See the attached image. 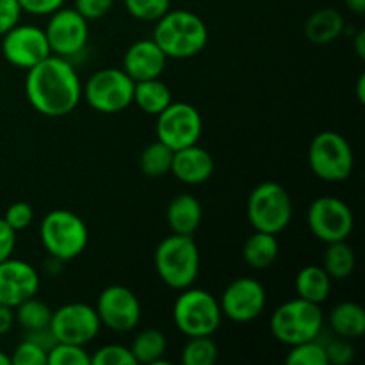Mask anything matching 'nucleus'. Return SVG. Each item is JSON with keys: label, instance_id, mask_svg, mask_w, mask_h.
Returning <instances> with one entry per match:
<instances>
[{"label": "nucleus", "instance_id": "obj_1", "mask_svg": "<svg viewBox=\"0 0 365 365\" xmlns=\"http://www.w3.org/2000/svg\"><path fill=\"white\" fill-rule=\"evenodd\" d=\"M25 95L36 113L61 118L77 109L82 98V84L70 59L50 53L27 70Z\"/></svg>", "mask_w": 365, "mask_h": 365}, {"label": "nucleus", "instance_id": "obj_2", "mask_svg": "<svg viewBox=\"0 0 365 365\" xmlns=\"http://www.w3.org/2000/svg\"><path fill=\"white\" fill-rule=\"evenodd\" d=\"M152 38L168 59H189L207 46L209 29L192 11L170 9L155 21Z\"/></svg>", "mask_w": 365, "mask_h": 365}, {"label": "nucleus", "instance_id": "obj_3", "mask_svg": "<svg viewBox=\"0 0 365 365\" xmlns=\"http://www.w3.org/2000/svg\"><path fill=\"white\" fill-rule=\"evenodd\" d=\"M155 271L164 285L175 291L191 287L200 273V250L192 235L171 234L159 242L153 255Z\"/></svg>", "mask_w": 365, "mask_h": 365}, {"label": "nucleus", "instance_id": "obj_4", "mask_svg": "<svg viewBox=\"0 0 365 365\" xmlns=\"http://www.w3.org/2000/svg\"><path fill=\"white\" fill-rule=\"evenodd\" d=\"M324 314L321 305L303 298H292L282 303L273 312L269 328L273 337L285 346L319 339L323 334Z\"/></svg>", "mask_w": 365, "mask_h": 365}, {"label": "nucleus", "instance_id": "obj_5", "mask_svg": "<svg viewBox=\"0 0 365 365\" xmlns=\"http://www.w3.org/2000/svg\"><path fill=\"white\" fill-rule=\"evenodd\" d=\"M39 237L48 257L68 262L81 255L89 241L84 220L73 210L53 209L41 220Z\"/></svg>", "mask_w": 365, "mask_h": 365}, {"label": "nucleus", "instance_id": "obj_6", "mask_svg": "<svg viewBox=\"0 0 365 365\" xmlns=\"http://www.w3.org/2000/svg\"><path fill=\"white\" fill-rule=\"evenodd\" d=\"M220 299L205 289L187 287L173 303V323L185 337H212L221 327Z\"/></svg>", "mask_w": 365, "mask_h": 365}, {"label": "nucleus", "instance_id": "obj_7", "mask_svg": "<svg viewBox=\"0 0 365 365\" xmlns=\"http://www.w3.org/2000/svg\"><path fill=\"white\" fill-rule=\"evenodd\" d=\"M246 214L253 230L278 235L291 225L292 198L278 182H262L250 192Z\"/></svg>", "mask_w": 365, "mask_h": 365}, {"label": "nucleus", "instance_id": "obj_8", "mask_svg": "<svg viewBox=\"0 0 365 365\" xmlns=\"http://www.w3.org/2000/svg\"><path fill=\"white\" fill-rule=\"evenodd\" d=\"M309 166L317 178L324 182H344L355 168V153L342 134L323 130L309 145Z\"/></svg>", "mask_w": 365, "mask_h": 365}, {"label": "nucleus", "instance_id": "obj_9", "mask_svg": "<svg viewBox=\"0 0 365 365\" xmlns=\"http://www.w3.org/2000/svg\"><path fill=\"white\" fill-rule=\"evenodd\" d=\"M134 84L121 68H103L86 81L82 96L96 113L118 114L132 106Z\"/></svg>", "mask_w": 365, "mask_h": 365}, {"label": "nucleus", "instance_id": "obj_10", "mask_svg": "<svg viewBox=\"0 0 365 365\" xmlns=\"http://www.w3.org/2000/svg\"><path fill=\"white\" fill-rule=\"evenodd\" d=\"M202 132V114L187 102H171L163 113L157 114V139L170 146L173 152L185 146L198 145Z\"/></svg>", "mask_w": 365, "mask_h": 365}, {"label": "nucleus", "instance_id": "obj_11", "mask_svg": "<svg viewBox=\"0 0 365 365\" xmlns=\"http://www.w3.org/2000/svg\"><path fill=\"white\" fill-rule=\"evenodd\" d=\"M307 223L314 237L328 245L335 241H348L355 228V216L348 203L341 198L321 196L309 207Z\"/></svg>", "mask_w": 365, "mask_h": 365}, {"label": "nucleus", "instance_id": "obj_12", "mask_svg": "<svg viewBox=\"0 0 365 365\" xmlns=\"http://www.w3.org/2000/svg\"><path fill=\"white\" fill-rule=\"evenodd\" d=\"M100 324L95 307L88 303H66L52 310L50 331L57 342L86 346L98 335Z\"/></svg>", "mask_w": 365, "mask_h": 365}, {"label": "nucleus", "instance_id": "obj_13", "mask_svg": "<svg viewBox=\"0 0 365 365\" xmlns=\"http://www.w3.org/2000/svg\"><path fill=\"white\" fill-rule=\"evenodd\" d=\"M50 52L61 57L77 56L86 48L89 39V24L73 7H61L50 14L45 27Z\"/></svg>", "mask_w": 365, "mask_h": 365}, {"label": "nucleus", "instance_id": "obj_14", "mask_svg": "<svg viewBox=\"0 0 365 365\" xmlns=\"http://www.w3.org/2000/svg\"><path fill=\"white\" fill-rule=\"evenodd\" d=\"M100 324L118 334L138 328L141 321V303L125 285H109L100 292L95 307Z\"/></svg>", "mask_w": 365, "mask_h": 365}, {"label": "nucleus", "instance_id": "obj_15", "mask_svg": "<svg viewBox=\"0 0 365 365\" xmlns=\"http://www.w3.org/2000/svg\"><path fill=\"white\" fill-rule=\"evenodd\" d=\"M45 29L36 25L16 24L2 36V56L14 68L31 70L50 56Z\"/></svg>", "mask_w": 365, "mask_h": 365}, {"label": "nucleus", "instance_id": "obj_16", "mask_svg": "<svg viewBox=\"0 0 365 365\" xmlns=\"http://www.w3.org/2000/svg\"><path fill=\"white\" fill-rule=\"evenodd\" d=\"M267 294L259 280L241 277L227 285L220 298L221 314L234 323H252L264 312Z\"/></svg>", "mask_w": 365, "mask_h": 365}, {"label": "nucleus", "instance_id": "obj_17", "mask_svg": "<svg viewBox=\"0 0 365 365\" xmlns=\"http://www.w3.org/2000/svg\"><path fill=\"white\" fill-rule=\"evenodd\" d=\"M39 291V274L32 264L9 257L0 262V303L14 307Z\"/></svg>", "mask_w": 365, "mask_h": 365}, {"label": "nucleus", "instance_id": "obj_18", "mask_svg": "<svg viewBox=\"0 0 365 365\" xmlns=\"http://www.w3.org/2000/svg\"><path fill=\"white\" fill-rule=\"evenodd\" d=\"M166 53L153 41V38L139 39L132 43L125 52L121 70L134 82L148 81V78H159L166 70Z\"/></svg>", "mask_w": 365, "mask_h": 365}, {"label": "nucleus", "instance_id": "obj_19", "mask_svg": "<svg viewBox=\"0 0 365 365\" xmlns=\"http://www.w3.org/2000/svg\"><path fill=\"white\" fill-rule=\"evenodd\" d=\"M170 173L187 185L205 184L214 173V159L202 146H185L173 152Z\"/></svg>", "mask_w": 365, "mask_h": 365}, {"label": "nucleus", "instance_id": "obj_20", "mask_svg": "<svg viewBox=\"0 0 365 365\" xmlns=\"http://www.w3.org/2000/svg\"><path fill=\"white\" fill-rule=\"evenodd\" d=\"M202 203L192 195H177L166 209V221L171 234L195 235L202 225Z\"/></svg>", "mask_w": 365, "mask_h": 365}, {"label": "nucleus", "instance_id": "obj_21", "mask_svg": "<svg viewBox=\"0 0 365 365\" xmlns=\"http://www.w3.org/2000/svg\"><path fill=\"white\" fill-rule=\"evenodd\" d=\"M346 29L344 16L334 7H323L314 11L305 21V38L314 45H328L341 38Z\"/></svg>", "mask_w": 365, "mask_h": 365}, {"label": "nucleus", "instance_id": "obj_22", "mask_svg": "<svg viewBox=\"0 0 365 365\" xmlns=\"http://www.w3.org/2000/svg\"><path fill=\"white\" fill-rule=\"evenodd\" d=\"M294 289L298 298L317 303V305H323L328 299V296H330L331 278L323 269V266L310 264V266L302 267L298 271L294 280Z\"/></svg>", "mask_w": 365, "mask_h": 365}, {"label": "nucleus", "instance_id": "obj_23", "mask_svg": "<svg viewBox=\"0 0 365 365\" xmlns=\"http://www.w3.org/2000/svg\"><path fill=\"white\" fill-rule=\"evenodd\" d=\"M328 324L339 337L359 339L365 334V310L355 302H342L331 309Z\"/></svg>", "mask_w": 365, "mask_h": 365}, {"label": "nucleus", "instance_id": "obj_24", "mask_svg": "<svg viewBox=\"0 0 365 365\" xmlns=\"http://www.w3.org/2000/svg\"><path fill=\"white\" fill-rule=\"evenodd\" d=\"M280 253V245L274 234L255 230L242 246V259L253 269H267Z\"/></svg>", "mask_w": 365, "mask_h": 365}, {"label": "nucleus", "instance_id": "obj_25", "mask_svg": "<svg viewBox=\"0 0 365 365\" xmlns=\"http://www.w3.org/2000/svg\"><path fill=\"white\" fill-rule=\"evenodd\" d=\"M173 102L171 98V89L168 88L166 82L159 78H148V81H139L134 84V98L132 103L138 106L145 114L157 116L163 113L170 103Z\"/></svg>", "mask_w": 365, "mask_h": 365}, {"label": "nucleus", "instance_id": "obj_26", "mask_svg": "<svg viewBox=\"0 0 365 365\" xmlns=\"http://www.w3.org/2000/svg\"><path fill=\"white\" fill-rule=\"evenodd\" d=\"M168 341L166 335L157 328H146L134 337L130 344L132 356L135 364L145 365H163L166 355Z\"/></svg>", "mask_w": 365, "mask_h": 365}, {"label": "nucleus", "instance_id": "obj_27", "mask_svg": "<svg viewBox=\"0 0 365 365\" xmlns=\"http://www.w3.org/2000/svg\"><path fill=\"white\" fill-rule=\"evenodd\" d=\"M356 267V257L348 241L328 242L323 253V269L331 280H346Z\"/></svg>", "mask_w": 365, "mask_h": 365}, {"label": "nucleus", "instance_id": "obj_28", "mask_svg": "<svg viewBox=\"0 0 365 365\" xmlns=\"http://www.w3.org/2000/svg\"><path fill=\"white\" fill-rule=\"evenodd\" d=\"M50 319H52V309L45 302L36 298V296H32V298L21 302L18 307H14V321L25 331H36L43 330V328H48Z\"/></svg>", "mask_w": 365, "mask_h": 365}, {"label": "nucleus", "instance_id": "obj_29", "mask_svg": "<svg viewBox=\"0 0 365 365\" xmlns=\"http://www.w3.org/2000/svg\"><path fill=\"white\" fill-rule=\"evenodd\" d=\"M171 160H173V150L157 139L145 146V150L141 152L139 168L145 177L160 178L171 171Z\"/></svg>", "mask_w": 365, "mask_h": 365}, {"label": "nucleus", "instance_id": "obj_30", "mask_svg": "<svg viewBox=\"0 0 365 365\" xmlns=\"http://www.w3.org/2000/svg\"><path fill=\"white\" fill-rule=\"evenodd\" d=\"M217 346L209 335L203 337H189L182 349L184 365H214L217 360Z\"/></svg>", "mask_w": 365, "mask_h": 365}, {"label": "nucleus", "instance_id": "obj_31", "mask_svg": "<svg viewBox=\"0 0 365 365\" xmlns=\"http://www.w3.org/2000/svg\"><path fill=\"white\" fill-rule=\"evenodd\" d=\"M287 365H328L324 344L319 339L294 344L285 356Z\"/></svg>", "mask_w": 365, "mask_h": 365}, {"label": "nucleus", "instance_id": "obj_32", "mask_svg": "<svg viewBox=\"0 0 365 365\" xmlns=\"http://www.w3.org/2000/svg\"><path fill=\"white\" fill-rule=\"evenodd\" d=\"M46 365H91V355L86 346L56 342L46 356Z\"/></svg>", "mask_w": 365, "mask_h": 365}, {"label": "nucleus", "instance_id": "obj_33", "mask_svg": "<svg viewBox=\"0 0 365 365\" xmlns=\"http://www.w3.org/2000/svg\"><path fill=\"white\" fill-rule=\"evenodd\" d=\"M125 7L135 20L155 24L170 11L171 0H125Z\"/></svg>", "mask_w": 365, "mask_h": 365}, {"label": "nucleus", "instance_id": "obj_34", "mask_svg": "<svg viewBox=\"0 0 365 365\" xmlns=\"http://www.w3.org/2000/svg\"><path fill=\"white\" fill-rule=\"evenodd\" d=\"M130 348L121 344H107L91 355V365H134Z\"/></svg>", "mask_w": 365, "mask_h": 365}, {"label": "nucleus", "instance_id": "obj_35", "mask_svg": "<svg viewBox=\"0 0 365 365\" xmlns=\"http://www.w3.org/2000/svg\"><path fill=\"white\" fill-rule=\"evenodd\" d=\"M46 356L48 353L36 344L31 339H24L20 344L14 348L11 355V364L13 365H46Z\"/></svg>", "mask_w": 365, "mask_h": 365}, {"label": "nucleus", "instance_id": "obj_36", "mask_svg": "<svg viewBox=\"0 0 365 365\" xmlns=\"http://www.w3.org/2000/svg\"><path fill=\"white\" fill-rule=\"evenodd\" d=\"M4 220L7 221V225L14 232L25 230L34 221V209L27 202H14L7 207L6 214H4Z\"/></svg>", "mask_w": 365, "mask_h": 365}, {"label": "nucleus", "instance_id": "obj_37", "mask_svg": "<svg viewBox=\"0 0 365 365\" xmlns=\"http://www.w3.org/2000/svg\"><path fill=\"white\" fill-rule=\"evenodd\" d=\"M324 351H327L328 365H346L351 362L353 356H355V348H353L351 341L344 337H339V335H335V339H331L330 342L324 344Z\"/></svg>", "mask_w": 365, "mask_h": 365}, {"label": "nucleus", "instance_id": "obj_38", "mask_svg": "<svg viewBox=\"0 0 365 365\" xmlns=\"http://www.w3.org/2000/svg\"><path fill=\"white\" fill-rule=\"evenodd\" d=\"M114 6V0H75L73 9L81 13L88 21L100 20Z\"/></svg>", "mask_w": 365, "mask_h": 365}, {"label": "nucleus", "instance_id": "obj_39", "mask_svg": "<svg viewBox=\"0 0 365 365\" xmlns=\"http://www.w3.org/2000/svg\"><path fill=\"white\" fill-rule=\"evenodd\" d=\"M21 7L18 0H0V36L6 34L9 29L20 24Z\"/></svg>", "mask_w": 365, "mask_h": 365}, {"label": "nucleus", "instance_id": "obj_40", "mask_svg": "<svg viewBox=\"0 0 365 365\" xmlns=\"http://www.w3.org/2000/svg\"><path fill=\"white\" fill-rule=\"evenodd\" d=\"M66 0H18L21 11L34 16H50L64 6Z\"/></svg>", "mask_w": 365, "mask_h": 365}, {"label": "nucleus", "instance_id": "obj_41", "mask_svg": "<svg viewBox=\"0 0 365 365\" xmlns=\"http://www.w3.org/2000/svg\"><path fill=\"white\" fill-rule=\"evenodd\" d=\"M14 248H16V232L7 225L4 217H0V262L13 257Z\"/></svg>", "mask_w": 365, "mask_h": 365}, {"label": "nucleus", "instance_id": "obj_42", "mask_svg": "<svg viewBox=\"0 0 365 365\" xmlns=\"http://www.w3.org/2000/svg\"><path fill=\"white\" fill-rule=\"evenodd\" d=\"M14 324H16V321H14V309L0 303V337L9 334Z\"/></svg>", "mask_w": 365, "mask_h": 365}, {"label": "nucleus", "instance_id": "obj_43", "mask_svg": "<svg viewBox=\"0 0 365 365\" xmlns=\"http://www.w3.org/2000/svg\"><path fill=\"white\" fill-rule=\"evenodd\" d=\"M353 48L359 59H365V31H359L353 36Z\"/></svg>", "mask_w": 365, "mask_h": 365}, {"label": "nucleus", "instance_id": "obj_44", "mask_svg": "<svg viewBox=\"0 0 365 365\" xmlns=\"http://www.w3.org/2000/svg\"><path fill=\"white\" fill-rule=\"evenodd\" d=\"M346 7H348L351 13L355 14H364L365 13V0H344Z\"/></svg>", "mask_w": 365, "mask_h": 365}, {"label": "nucleus", "instance_id": "obj_45", "mask_svg": "<svg viewBox=\"0 0 365 365\" xmlns=\"http://www.w3.org/2000/svg\"><path fill=\"white\" fill-rule=\"evenodd\" d=\"M356 96H359V102H365V73L359 77V84H356Z\"/></svg>", "mask_w": 365, "mask_h": 365}, {"label": "nucleus", "instance_id": "obj_46", "mask_svg": "<svg viewBox=\"0 0 365 365\" xmlns=\"http://www.w3.org/2000/svg\"><path fill=\"white\" fill-rule=\"evenodd\" d=\"M0 365H13L11 364V356L7 353L0 351Z\"/></svg>", "mask_w": 365, "mask_h": 365}]
</instances>
